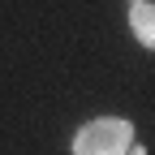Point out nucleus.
<instances>
[{
    "instance_id": "1",
    "label": "nucleus",
    "mask_w": 155,
    "mask_h": 155,
    "mask_svg": "<svg viewBox=\"0 0 155 155\" xmlns=\"http://www.w3.org/2000/svg\"><path fill=\"white\" fill-rule=\"evenodd\" d=\"M134 138L129 121H116V116H104V121H91L78 129L73 138V155H125Z\"/></svg>"
},
{
    "instance_id": "2",
    "label": "nucleus",
    "mask_w": 155,
    "mask_h": 155,
    "mask_svg": "<svg viewBox=\"0 0 155 155\" xmlns=\"http://www.w3.org/2000/svg\"><path fill=\"white\" fill-rule=\"evenodd\" d=\"M129 26H134V35H138V43H147V48H155V5H134V13H129Z\"/></svg>"
},
{
    "instance_id": "3",
    "label": "nucleus",
    "mask_w": 155,
    "mask_h": 155,
    "mask_svg": "<svg viewBox=\"0 0 155 155\" xmlns=\"http://www.w3.org/2000/svg\"><path fill=\"white\" fill-rule=\"evenodd\" d=\"M134 5H142V0H134Z\"/></svg>"
}]
</instances>
